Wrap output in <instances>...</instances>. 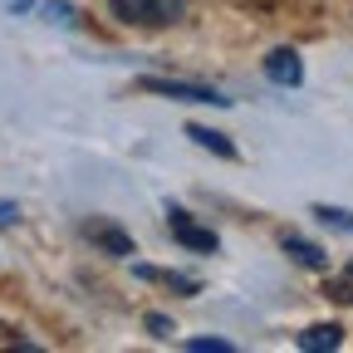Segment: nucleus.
I'll return each instance as SVG.
<instances>
[{
  "instance_id": "2eb2a0df",
  "label": "nucleus",
  "mask_w": 353,
  "mask_h": 353,
  "mask_svg": "<svg viewBox=\"0 0 353 353\" xmlns=\"http://www.w3.org/2000/svg\"><path fill=\"white\" fill-rule=\"evenodd\" d=\"M6 6H10V10H30V6H34V0H6Z\"/></svg>"
},
{
  "instance_id": "f8f14e48",
  "label": "nucleus",
  "mask_w": 353,
  "mask_h": 353,
  "mask_svg": "<svg viewBox=\"0 0 353 353\" xmlns=\"http://www.w3.org/2000/svg\"><path fill=\"white\" fill-rule=\"evenodd\" d=\"M187 348H192V353H231L226 339H187Z\"/></svg>"
},
{
  "instance_id": "9b49d317",
  "label": "nucleus",
  "mask_w": 353,
  "mask_h": 353,
  "mask_svg": "<svg viewBox=\"0 0 353 353\" xmlns=\"http://www.w3.org/2000/svg\"><path fill=\"white\" fill-rule=\"evenodd\" d=\"M44 15H50V20H54V25H79V20H74V15H79V10H74V6H69V0H50V6H44Z\"/></svg>"
},
{
  "instance_id": "ddd939ff",
  "label": "nucleus",
  "mask_w": 353,
  "mask_h": 353,
  "mask_svg": "<svg viewBox=\"0 0 353 353\" xmlns=\"http://www.w3.org/2000/svg\"><path fill=\"white\" fill-rule=\"evenodd\" d=\"M143 324H148V329H152L157 339H167V334H172V319H167V314H148Z\"/></svg>"
},
{
  "instance_id": "0eeeda50",
  "label": "nucleus",
  "mask_w": 353,
  "mask_h": 353,
  "mask_svg": "<svg viewBox=\"0 0 353 353\" xmlns=\"http://www.w3.org/2000/svg\"><path fill=\"white\" fill-rule=\"evenodd\" d=\"M339 343H343V329L339 324H309L299 334V348L304 353H324V348H339Z\"/></svg>"
},
{
  "instance_id": "f257e3e1",
  "label": "nucleus",
  "mask_w": 353,
  "mask_h": 353,
  "mask_svg": "<svg viewBox=\"0 0 353 353\" xmlns=\"http://www.w3.org/2000/svg\"><path fill=\"white\" fill-rule=\"evenodd\" d=\"M113 20L123 25H143V30H162V25H176L187 15V0H108Z\"/></svg>"
},
{
  "instance_id": "6e6552de",
  "label": "nucleus",
  "mask_w": 353,
  "mask_h": 353,
  "mask_svg": "<svg viewBox=\"0 0 353 353\" xmlns=\"http://www.w3.org/2000/svg\"><path fill=\"white\" fill-rule=\"evenodd\" d=\"M187 138L196 148H211L216 157H236V143L226 138V132H216V128H201V123H187Z\"/></svg>"
},
{
  "instance_id": "f03ea898",
  "label": "nucleus",
  "mask_w": 353,
  "mask_h": 353,
  "mask_svg": "<svg viewBox=\"0 0 353 353\" xmlns=\"http://www.w3.org/2000/svg\"><path fill=\"white\" fill-rule=\"evenodd\" d=\"M148 94H162V99H176V103H216V108H231V99L211 83H187V79H143Z\"/></svg>"
},
{
  "instance_id": "4468645a",
  "label": "nucleus",
  "mask_w": 353,
  "mask_h": 353,
  "mask_svg": "<svg viewBox=\"0 0 353 353\" xmlns=\"http://www.w3.org/2000/svg\"><path fill=\"white\" fill-rule=\"evenodd\" d=\"M15 221H20V211L10 201H0V226H15Z\"/></svg>"
},
{
  "instance_id": "7ed1b4c3",
  "label": "nucleus",
  "mask_w": 353,
  "mask_h": 353,
  "mask_svg": "<svg viewBox=\"0 0 353 353\" xmlns=\"http://www.w3.org/2000/svg\"><path fill=\"white\" fill-rule=\"evenodd\" d=\"M167 231H172V241H182L187 250H201V255H216V250H221V236H216L211 226H196L182 206L167 211Z\"/></svg>"
},
{
  "instance_id": "1a4fd4ad",
  "label": "nucleus",
  "mask_w": 353,
  "mask_h": 353,
  "mask_svg": "<svg viewBox=\"0 0 353 353\" xmlns=\"http://www.w3.org/2000/svg\"><path fill=\"white\" fill-rule=\"evenodd\" d=\"M314 216L324 221V226H334V231L353 236V211H343V206H314Z\"/></svg>"
},
{
  "instance_id": "39448f33",
  "label": "nucleus",
  "mask_w": 353,
  "mask_h": 353,
  "mask_svg": "<svg viewBox=\"0 0 353 353\" xmlns=\"http://www.w3.org/2000/svg\"><path fill=\"white\" fill-rule=\"evenodd\" d=\"M83 236L94 241L103 255H118V260H123V255H132V236H128V231H118V226H108V221H88Z\"/></svg>"
},
{
  "instance_id": "423d86ee",
  "label": "nucleus",
  "mask_w": 353,
  "mask_h": 353,
  "mask_svg": "<svg viewBox=\"0 0 353 353\" xmlns=\"http://www.w3.org/2000/svg\"><path fill=\"white\" fill-rule=\"evenodd\" d=\"M280 245H285V255H290L294 265H304V270H329V250H324V245L304 241V236H285Z\"/></svg>"
},
{
  "instance_id": "9d476101",
  "label": "nucleus",
  "mask_w": 353,
  "mask_h": 353,
  "mask_svg": "<svg viewBox=\"0 0 353 353\" xmlns=\"http://www.w3.org/2000/svg\"><path fill=\"white\" fill-rule=\"evenodd\" d=\"M329 294H334V299H343V304H353V265H348L343 275H334V280H329Z\"/></svg>"
},
{
  "instance_id": "20e7f679",
  "label": "nucleus",
  "mask_w": 353,
  "mask_h": 353,
  "mask_svg": "<svg viewBox=\"0 0 353 353\" xmlns=\"http://www.w3.org/2000/svg\"><path fill=\"white\" fill-rule=\"evenodd\" d=\"M265 79L280 83V88H299V83H304V59H299V50H290V44L270 50V54H265Z\"/></svg>"
}]
</instances>
